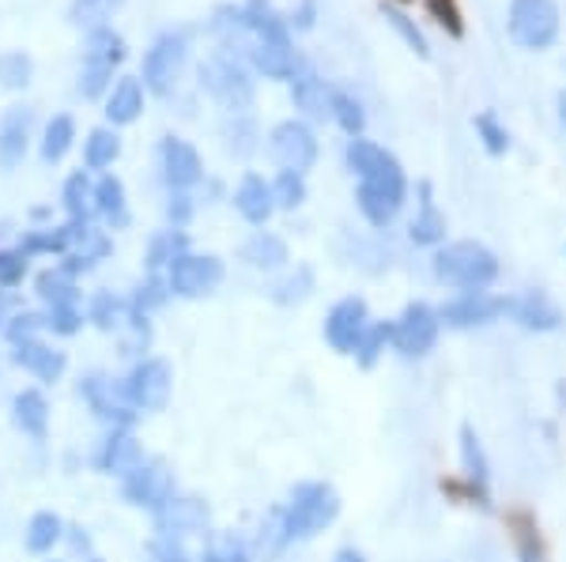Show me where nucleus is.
<instances>
[{"mask_svg": "<svg viewBox=\"0 0 566 562\" xmlns=\"http://www.w3.org/2000/svg\"><path fill=\"white\" fill-rule=\"evenodd\" d=\"M344 513V498L328 479H298L283 502V518L295 543L317 540L322 532L333 529Z\"/></svg>", "mask_w": 566, "mask_h": 562, "instance_id": "1", "label": "nucleus"}, {"mask_svg": "<svg viewBox=\"0 0 566 562\" xmlns=\"http://www.w3.org/2000/svg\"><path fill=\"white\" fill-rule=\"evenodd\" d=\"M434 279L453 291H491V284L499 279V257L495 250H488L483 242L461 238V242H446L434 250L431 257Z\"/></svg>", "mask_w": 566, "mask_h": 562, "instance_id": "2", "label": "nucleus"}, {"mask_svg": "<svg viewBox=\"0 0 566 562\" xmlns=\"http://www.w3.org/2000/svg\"><path fill=\"white\" fill-rule=\"evenodd\" d=\"M344 162L359 185H370V189H381V193H392L400 201H408V174L405 167L397 162L392 151H386L381 144L367 140V136H352L348 148H344Z\"/></svg>", "mask_w": 566, "mask_h": 562, "instance_id": "3", "label": "nucleus"}, {"mask_svg": "<svg viewBox=\"0 0 566 562\" xmlns=\"http://www.w3.org/2000/svg\"><path fill=\"white\" fill-rule=\"evenodd\" d=\"M122 393L140 415L167 412L170 393H175V367H170L163 356L136 359L122 378Z\"/></svg>", "mask_w": 566, "mask_h": 562, "instance_id": "4", "label": "nucleus"}, {"mask_svg": "<svg viewBox=\"0 0 566 562\" xmlns=\"http://www.w3.org/2000/svg\"><path fill=\"white\" fill-rule=\"evenodd\" d=\"M506 26H510V39L522 45V50L544 53L559 39V26H563L559 4L555 0H510Z\"/></svg>", "mask_w": 566, "mask_h": 562, "instance_id": "5", "label": "nucleus"}, {"mask_svg": "<svg viewBox=\"0 0 566 562\" xmlns=\"http://www.w3.org/2000/svg\"><path fill=\"white\" fill-rule=\"evenodd\" d=\"M442 314L431 303H408L405 310L392 317V351L400 359H427L438 348L442 337Z\"/></svg>", "mask_w": 566, "mask_h": 562, "instance_id": "6", "label": "nucleus"}, {"mask_svg": "<svg viewBox=\"0 0 566 562\" xmlns=\"http://www.w3.org/2000/svg\"><path fill=\"white\" fill-rule=\"evenodd\" d=\"M170 284V295L186 298V303H197V298H208L223 287L227 279V265L216 257V253H197L186 250L181 257L170 261V268L163 272Z\"/></svg>", "mask_w": 566, "mask_h": 562, "instance_id": "7", "label": "nucleus"}, {"mask_svg": "<svg viewBox=\"0 0 566 562\" xmlns=\"http://www.w3.org/2000/svg\"><path fill=\"white\" fill-rule=\"evenodd\" d=\"M76 393H80V401L87 404V412L95 415V420L103 423L106 431L136 427V420H140V412H136V407L125 401L122 378H109L106 370H87V374L80 378Z\"/></svg>", "mask_w": 566, "mask_h": 562, "instance_id": "8", "label": "nucleus"}, {"mask_svg": "<svg viewBox=\"0 0 566 562\" xmlns=\"http://www.w3.org/2000/svg\"><path fill=\"white\" fill-rule=\"evenodd\" d=\"M200 87L231 114H242L253 106V79L242 61L231 57V53H216V57H208L200 65Z\"/></svg>", "mask_w": 566, "mask_h": 562, "instance_id": "9", "label": "nucleus"}, {"mask_svg": "<svg viewBox=\"0 0 566 562\" xmlns=\"http://www.w3.org/2000/svg\"><path fill=\"white\" fill-rule=\"evenodd\" d=\"M117 484H122L125 502L144 513H159L163 506L178 495V476L163 457H148L140 468H133V473L125 479H117Z\"/></svg>", "mask_w": 566, "mask_h": 562, "instance_id": "10", "label": "nucleus"}, {"mask_svg": "<svg viewBox=\"0 0 566 562\" xmlns=\"http://www.w3.org/2000/svg\"><path fill=\"white\" fill-rule=\"evenodd\" d=\"M186 57H189V39L181 31H167L151 42V50L144 53V68H140V79H144V91L151 95L167 98L170 91L178 87V76L186 68Z\"/></svg>", "mask_w": 566, "mask_h": 562, "instance_id": "11", "label": "nucleus"}, {"mask_svg": "<svg viewBox=\"0 0 566 562\" xmlns=\"http://www.w3.org/2000/svg\"><path fill=\"white\" fill-rule=\"evenodd\" d=\"M370 306L363 295H344L340 303L328 306L325 321H322V340L328 343V351H336V356L352 359L355 348H359L363 332L370 329Z\"/></svg>", "mask_w": 566, "mask_h": 562, "instance_id": "12", "label": "nucleus"}, {"mask_svg": "<svg viewBox=\"0 0 566 562\" xmlns=\"http://www.w3.org/2000/svg\"><path fill=\"white\" fill-rule=\"evenodd\" d=\"M446 329L472 332V329H488L506 317V295H491V291H458L453 298H446L438 306Z\"/></svg>", "mask_w": 566, "mask_h": 562, "instance_id": "13", "label": "nucleus"}, {"mask_svg": "<svg viewBox=\"0 0 566 562\" xmlns=\"http://www.w3.org/2000/svg\"><path fill=\"white\" fill-rule=\"evenodd\" d=\"M269 151L272 159L280 162V170H295V174H306L314 170L317 156H322V144H317L314 129L298 117H287L276 129L269 132Z\"/></svg>", "mask_w": 566, "mask_h": 562, "instance_id": "14", "label": "nucleus"}, {"mask_svg": "<svg viewBox=\"0 0 566 562\" xmlns=\"http://www.w3.org/2000/svg\"><path fill=\"white\" fill-rule=\"evenodd\" d=\"M151 524L159 537H208L212 532V506L205 502L200 495H175L159 513H151Z\"/></svg>", "mask_w": 566, "mask_h": 562, "instance_id": "15", "label": "nucleus"}, {"mask_svg": "<svg viewBox=\"0 0 566 562\" xmlns=\"http://www.w3.org/2000/svg\"><path fill=\"white\" fill-rule=\"evenodd\" d=\"M148 460L144 453V442L136 438V427H114L103 434V442L91 453V468L98 476H114V479H125L133 468H140Z\"/></svg>", "mask_w": 566, "mask_h": 562, "instance_id": "16", "label": "nucleus"}, {"mask_svg": "<svg viewBox=\"0 0 566 562\" xmlns=\"http://www.w3.org/2000/svg\"><path fill=\"white\" fill-rule=\"evenodd\" d=\"M159 170L170 193H189V189H197L200 181H205V159H200V151L189 140H181V136H167V140L159 144Z\"/></svg>", "mask_w": 566, "mask_h": 562, "instance_id": "17", "label": "nucleus"}, {"mask_svg": "<svg viewBox=\"0 0 566 562\" xmlns=\"http://www.w3.org/2000/svg\"><path fill=\"white\" fill-rule=\"evenodd\" d=\"M506 321H514L517 329L547 337V332L563 329V310L547 291H522V295H506Z\"/></svg>", "mask_w": 566, "mask_h": 562, "instance_id": "18", "label": "nucleus"}, {"mask_svg": "<svg viewBox=\"0 0 566 562\" xmlns=\"http://www.w3.org/2000/svg\"><path fill=\"white\" fill-rule=\"evenodd\" d=\"M458 453H461V476H464V487L472 491V502L491 510V457H488V449H483L472 423H461Z\"/></svg>", "mask_w": 566, "mask_h": 562, "instance_id": "19", "label": "nucleus"}, {"mask_svg": "<svg viewBox=\"0 0 566 562\" xmlns=\"http://www.w3.org/2000/svg\"><path fill=\"white\" fill-rule=\"evenodd\" d=\"M12 362L31 374L39 385H57L69 370V356L61 348H53L50 340L39 337V340H27V343H15L12 348Z\"/></svg>", "mask_w": 566, "mask_h": 562, "instance_id": "20", "label": "nucleus"}, {"mask_svg": "<svg viewBox=\"0 0 566 562\" xmlns=\"http://www.w3.org/2000/svg\"><path fill=\"white\" fill-rule=\"evenodd\" d=\"M95 223H57V226H31V231H23V238H20V250L27 253V257H65V253L76 246L80 238L91 231Z\"/></svg>", "mask_w": 566, "mask_h": 562, "instance_id": "21", "label": "nucleus"}, {"mask_svg": "<svg viewBox=\"0 0 566 562\" xmlns=\"http://www.w3.org/2000/svg\"><path fill=\"white\" fill-rule=\"evenodd\" d=\"M12 423L34 446H42L50 438V396L42 393V385H23L12 396Z\"/></svg>", "mask_w": 566, "mask_h": 562, "instance_id": "22", "label": "nucleus"}, {"mask_svg": "<svg viewBox=\"0 0 566 562\" xmlns=\"http://www.w3.org/2000/svg\"><path fill=\"white\" fill-rule=\"evenodd\" d=\"M31 125L34 114L27 106H8L0 114V170H15L31 148Z\"/></svg>", "mask_w": 566, "mask_h": 562, "instance_id": "23", "label": "nucleus"}, {"mask_svg": "<svg viewBox=\"0 0 566 562\" xmlns=\"http://www.w3.org/2000/svg\"><path fill=\"white\" fill-rule=\"evenodd\" d=\"M234 212L242 215L250 226H264L276 215V197H272V181H264L261 174H253V170H245L239 189H234Z\"/></svg>", "mask_w": 566, "mask_h": 562, "instance_id": "24", "label": "nucleus"}, {"mask_svg": "<svg viewBox=\"0 0 566 562\" xmlns=\"http://www.w3.org/2000/svg\"><path fill=\"white\" fill-rule=\"evenodd\" d=\"M416 193H419V208H416L412 223H408V238H412L416 246H427V250L446 246V231H450V223H446V215L438 212L431 181H419Z\"/></svg>", "mask_w": 566, "mask_h": 562, "instance_id": "25", "label": "nucleus"}, {"mask_svg": "<svg viewBox=\"0 0 566 562\" xmlns=\"http://www.w3.org/2000/svg\"><path fill=\"white\" fill-rule=\"evenodd\" d=\"M333 95L336 91L328 87L314 68H298L295 76H291V103H295V110H303L310 121L333 117Z\"/></svg>", "mask_w": 566, "mask_h": 562, "instance_id": "26", "label": "nucleus"}, {"mask_svg": "<svg viewBox=\"0 0 566 562\" xmlns=\"http://www.w3.org/2000/svg\"><path fill=\"white\" fill-rule=\"evenodd\" d=\"M291 543H295V540H291V532H287L283 502L269 506V510L261 513V521H258V529H253V537H250L253 559H258V562H276V559H283V551H287Z\"/></svg>", "mask_w": 566, "mask_h": 562, "instance_id": "27", "label": "nucleus"}, {"mask_svg": "<svg viewBox=\"0 0 566 562\" xmlns=\"http://www.w3.org/2000/svg\"><path fill=\"white\" fill-rule=\"evenodd\" d=\"M65 529H69V521L61 518V513L34 510L31 518H27V524H23V548H27V555H34V559L53 555V551H57L61 543H65Z\"/></svg>", "mask_w": 566, "mask_h": 562, "instance_id": "28", "label": "nucleus"}, {"mask_svg": "<svg viewBox=\"0 0 566 562\" xmlns=\"http://www.w3.org/2000/svg\"><path fill=\"white\" fill-rule=\"evenodd\" d=\"M95 215L103 220L109 231H125L133 223L129 212V193H125V181L117 174H98L95 181Z\"/></svg>", "mask_w": 566, "mask_h": 562, "instance_id": "29", "label": "nucleus"}, {"mask_svg": "<svg viewBox=\"0 0 566 562\" xmlns=\"http://www.w3.org/2000/svg\"><path fill=\"white\" fill-rule=\"evenodd\" d=\"M106 121L109 129H122V125H133L140 121L144 114V84L136 76H122L106 95Z\"/></svg>", "mask_w": 566, "mask_h": 562, "instance_id": "30", "label": "nucleus"}, {"mask_svg": "<svg viewBox=\"0 0 566 562\" xmlns=\"http://www.w3.org/2000/svg\"><path fill=\"white\" fill-rule=\"evenodd\" d=\"M242 261L258 272H283L291 265V250L280 234L272 231H253L250 238L242 242Z\"/></svg>", "mask_w": 566, "mask_h": 562, "instance_id": "31", "label": "nucleus"}, {"mask_svg": "<svg viewBox=\"0 0 566 562\" xmlns=\"http://www.w3.org/2000/svg\"><path fill=\"white\" fill-rule=\"evenodd\" d=\"M84 314H87V325H95L98 332H109V337H117V332L125 329V321H129V295L95 291V295L87 298Z\"/></svg>", "mask_w": 566, "mask_h": 562, "instance_id": "32", "label": "nucleus"}, {"mask_svg": "<svg viewBox=\"0 0 566 562\" xmlns=\"http://www.w3.org/2000/svg\"><path fill=\"white\" fill-rule=\"evenodd\" d=\"M61 208L72 223H95V181H91L87 170H76V174L65 178L61 185Z\"/></svg>", "mask_w": 566, "mask_h": 562, "instance_id": "33", "label": "nucleus"}, {"mask_svg": "<svg viewBox=\"0 0 566 562\" xmlns=\"http://www.w3.org/2000/svg\"><path fill=\"white\" fill-rule=\"evenodd\" d=\"M317 291V272L314 265H295L291 272H283L276 284L269 287V298L283 310H291V306H303L310 295Z\"/></svg>", "mask_w": 566, "mask_h": 562, "instance_id": "34", "label": "nucleus"}, {"mask_svg": "<svg viewBox=\"0 0 566 562\" xmlns=\"http://www.w3.org/2000/svg\"><path fill=\"white\" fill-rule=\"evenodd\" d=\"M34 295L42 306H80V279H72L61 265L42 268L34 276Z\"/></svg>", "mask_w": 566, "mask_h": 562, "instance_id": "35", "label": "nucleus"}, {"mask_svg": "<svg viewBox=\"0 0 566 562\" xmlns=\"http://www.w3.org/2000/svg\"><path fill=\"white\" fill-rule=\"evenodd\" d=\"M72 144H76V121H72L69 114H53L50 121H45L42 129V140H39V156L42 162H61L72 151Z\"/></svg>", "mask_w": 566, "mask_h": 562, "instance_id": "36", "label": "nucleus"}, {"mask_svg": "<svg viewBox=\"0 0 566 562\" xmlns=\"http://www.w3.org/2000/svg\"><path fill=\"white\" fill-rule=\"evenodd\" d=\"M186 250H189L186 231H178V226H170V231H155L148 238V250H144V268H148V272H167L170 261L181 257Z\"/></svg>", "mask_w": 566, "mask_h": 562, "instance_id": "37", "label": "nucleus"}, {"mask_svg": "<svg viewBox=\"0 0 566 562\" xmlns=\"http://www.w3.org/2000/svg\"><path fill=\"white\" fill-rule=\"evenodd\" d=\"M84 61H87V65L117 68V65L125 61V39L114 31V26H95V31H87Z\"/></svg>", "mask_w": 566, "mask_h": 562, "instance_id": "38", "label": "nucleus"}, {"mask_svg": "<svg viewBox=\"0 0 566 562\" xmlns=\"http://www.w3.org/2000/svg\"><path fill=\"white\" fill-rule=\"evenodd\" d=\"M117 156H122V136H117V129L103 125V129H91L87 132V140H84V167H87V174H91V170L106 174V167H114Z\"/></svg>", "mask_w": 566, "mask_h": 562, "instance_id": "39", "label": "nucleus"}, {"mask_svg": "<svg viewBox=\"0 0 566 562\" xmlns=\"http://www.w3.org/2000/svg\"><path fill=\"white\" fill-rule=\"evenodd\" d=\"M197 562H258L250 551V540L239 532H208V543Z\"/></svg>", "mask_w": 566, "mask_h": 562, "instance_id": "40", "label": "nucleus"}, {"mask_svg": "<svg viewBox=\"0 0 566 562\" xmlns=\"http://www.w3.org/2000/svg\"><path fill=\"white\" fill-rule=\"evenodd\" d=\"M386 351H392V321H370V329L363 332V340L352 359L359 370H374L381 359H386Z\"/></svg>", "mask_w": 566, "mask_h": 562, "instance_id": "41", "label": "nucleus"}, {"mask_svg": "<svg viewBox=\"0 0 566 562\" xmlns=\"http://www.w3.org/2000/svg\"><path fill=\"white\" fill-rule=\"evenodd\" d=\"M170 284H167V276L163 272H148V276L140 279V284L133 287L129 291V306L133 310H140V314H155V310H163V306L170 303Z\"/></svg>", "mask_w": 566, "mask_h": 562, "instance_id": "42", "label": "nucleus"}, {"mask_svg": "<svg viewBox=\"0 0 566 562\" xmlns=\"http://www.w3.org/2000/svg\"><path fill=\"white\" fill-rule=\"evenodd\" d=\"M117 340H122L125 359H133V362L144 359L151 351V317L129 306V321H125V329L117 332Z\"/></svg>", "mask_w": 566, "mask_h": 562, "instance_id": "43", "label": "nucleus"}, {"mask_svg": "<svg viewBox=\"0 0 566 562\" xmlns=\"http://www.w3.org/2000/svg\"><path fill=\"white\" fill-rule=\"evenodd\" d=\"M510 524H514V555H517V562H547L536 521L528 518V513H514Z\"/></svg>", "mask_w": 566, "mask_h": 562, "instance_id": "44", "label": "nucleus"}, {"mask_svg": "<svg viewBox=\"0 0 566 562\" xmlns=\"http://www.w3.org/2000/svg\"><path fill=\"white\" fill-rule=\"evenodd\" d=\"M272 197H276V212H295V208L306 204L310 189H306V174H295V170H280L272 178Z\"/></svg>", "mask_w": 566, "mask_h": 562, "instance_id": "45", "label": "nucleus"}, {"mask_svg": "<svg viewBox=\"0 0 566 562\" xmlns=\"http://www.w3.org/2000/svg\"><path fill=\"white\" fill-rule=\"evenodd\" d=\"M42 317H45V332H50V337H61V340L76 337V332L87 325L84 306H42Z\"/></svg>", "mask_w": 566, "mask_h": 562, "instance_id": "46", "label": "nucleus"}, {"mask_svg": "<svg viewBox=\"0 0 566 562\" xmlns=\"http://www.w3.org/2000/svg\"><path fill=\"white\" fill-rule=\"evenodd\" d=\"M122 4H125V0H72V4H69V20L76 23V26H87V31H95V26H106V20Z\"/></svg>", "mask_w": 566, "mask_h": 562, "instance_id": "47", "label": "nucleus"}, {"mask_svg": "<svg viewBox=\"0 0 566 562\" xmlns=\"http://www.w3.org/2000/svg\"><path fill=\"white\" fill-rule=\"evenodd\" d=\"M34 76V61L23 50H8L0 53V87L8 91H23Z\"/></svg>", "mask_w": 566, "mask_h": 562, "instance_id": "48", "label": "nucleus"}, {"mask_svg": "<svg viewBox=\"0 0 566 562\" xmlns=\"http://www.w3.org/2000/svg\"><path fill=\"white\" fill-rule=\"evenodd\" d=\"M472 129H476V136H480V144H483V151L488 156H506L510 151V132H506V125H499V117L491 114V110H483V114H476L472 117Z\"/></svg>", "mask_w": 566, "mask_h": 562, "instance_id": "49", "label": "nucleus"}, {"mask_svg": "<svg viewBox=\"0 0 566 562\" xmlns=\"http://www.w3.org/2000/svg\"><path fill=\"white\" fill-rule=\"evenodd\" d=\"M39 337H45V317H42V310H15L12 317H8V325H4V340L12 343H27V340H39Z\"/></svg>", "mask_w": 566, "mask_h": 562, "instance_id": "50", "label": "nucleus"}, {"mask_svg": "<svg viewBox=\"0 0 566 562\" xmlns=\"http://www.w3.org/2000/svg\"><path fill=\"white\" fill-rule=\"evenodd\" d=\"M381 15H386L389 26L400 34V39H405V45L416 53V57H431V45H427L423 31H419V26H416V20H408V15L400 12L397 4H381Z\"/></svg>", "mask_w": 566, "mask_h": 562, "instance_id": "51", "label": "nucleus"}, {"mask_svg": "<svg viewBox=\"0 0 566 562\" xmlns=\"http://www.w3.org/2000/svg\"><path fill=\"white\" fill-rule=\"evenodd\" d=\"M333 121L340 125L348 136H363V129H367L363 103L355 95H348V91H336V95H333Z\"/></svg>", "mask_w": 566, "mask_h": 562, "instance_id": "52", "label": "nucleus"}, {"mask_svg": "<svg viewBox=\"0 0 566 562\" xmlns=\"http://www.w3.org/2000/svg\"><path fill=\"white\" fill-rule=\"evenodd\" d=\"M144 551H148L151 562H197L193 551L186 548V540L178 537H159V532H151L148 543H144Z\"/></svg>", "mask_w": 566, "mask_h": 562, "instance_id": "53", "label": "nucleus"}, {"mask_svg": "<svg viewBox=\"0 0 566 562\" xmlns=\"http://www.w3.org/2000/svg\"><path fill=\"white\" fill-rule=\"evenodd\" d=\"M27 272H31V257H27L20 246L0 250V287H4V291H15L27 279Z\"/></svg>", "mask_w": 566, "mask_h": 562, "instance_id": "54", "label": "nucleus"}, {"mask_svg": "<svg viewBox=\"0 0 566 562\" xmlns=\"http://www.w3.org/2000/svg\"><path fill=\"white\" fill-rule=\"evenodd\" d=\"M109 87H114V68L87 65V61H84V72H80V95H84V98H103V95H109Z\"/></svg>", "mask_w": 566, "mask_h": 562, "instance_id": "55", "label": "nucleus"}, {"mask_svg": "<svg viewBox=\"0 0 566 562\" xmlns=\"http://www.w3.org/2000/svg\"><path fill=\"white\" fill-rule=\"evenodd\" d=\"M427 12L434 15L438 26H442L446 34H453V39H461L464 34V20H461V4L458 0H423Z\"/></svg>", "mask_w": 566, "mask_h": 562, "instance_id": "56", "label": "nucleus"}, {"mask_svg": "<svg viewBox=\"0 0 566 562\" xmlns=\"http://www.w3.org/2000/svg\"><path fill=\"white\" fill-rule=\"evenodd\" d=\"M227 136H231L227 144H231L234 156H250V151L258 148V144H253V140H258V129H253L242 114H234V129H227Z\"/></svg>", "mask_w": 566, "mask_h": 562, "instance_id": "57", "label": "nucleus"}, {"mask_svg": "<svg viewBox=\"0 0 566 562\" xmlns=\"http://www.w3.org/2000/svg\"><path fill=\"white\" fill-rule=\"evenodd\" d=\"M193 212H197L193 197H189V193H170V201H167V220H170V226L186 231L189 220H193Z\"/></svg>", "mask_w": 566, "mask_h": 562, "instance_id": "58", "label": "nucleus"}, {"mask_svg": "<svg viewBox=\"0 0 566 562\" xmlns=\"http://www.w3.org/2000/svg\"><path fill=\"white\" fill-rule=\"evenodd\" d=\"M65 543H69V551L80 562L95 555V540H91V532L84 529V524H69V529H65Z\"/></svg>", "mask_w": 566, "mask_h": 562, "instance_id": "59", "label": "nucleus"}, {"mask_svg": "<svg viewBox=\"0 0 566 562\" xmlns=\"http://www.w3.org/2000/svg\"><path fill=\"white\" fill-rule=\"evenodd\" d=\"M291 26H298V31H310L314 26V0H303V8L298 12H291Z\"/></svg>", "mask_w": 566, "mask_h": 562, "instance_id": "60", "label": "nucleus"}, {"mask_svg": "<svg viewBox=\"0 0 566 562\" xmlns=\"http://www.w3.org/2000/svg\"><path fill=\"white\" fill-rule=\"evenodd\" d=\"M333 562H367V555H363L359 548H352V543H348V548H340V551H336Z\"/></svg>", "mask_w": 566, "mask_h": 562, "instance_id": "61", "label": "nucleus"}, {"mask_svg": "<svg viewBox=\"0 0 566 562\" xmlns=\"http://www.w3.org/2000/svg\"><path fill=\"white\" fill-rule=\"evenodd\" d=\"M559 121L566 125V87L559 91Z\"/></svg>", "mask_w": 566, "mask_h": 562, "instance_id": "62", "label": "nucleus"}, {"mask_svg": "<svg viewBox=\"0 0 566 562\" xmlns=\"http://www.w3.org/2000/svg\"><path fill=\"white\" fill-rule=\"evenodd\" d=\"M84 562H103V559H98V555H91V559H84Z\"/></svg>", "mask_w": 566, "mask_h": 562, "instance_id": "63", "label": "nucleus"}, {"mask_svg": "<svg viewBox=\"0 0 566 562\" xmlns=\"http://www.w3.org/2000/svg\"><path fill=\"white\" fill-rule=\"evenodd\" d=\"M53 562H57V559H53Z\"/></svg>", "mask_w": 566, "mask_h": 562, "instance_id": "64", "label": "nucleus"}]
</instances>
